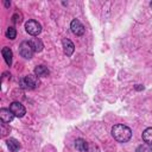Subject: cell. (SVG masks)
<instances>
[{
  "instance_id": "1",
  "label": "cell",
  "mask_w": 152,
  "mask_h": 152,
  "mask_svg": "<svg viewBox=\"0 0 152 152\" xmlns=\"http://www.w3.org/2000/svg\"><path fill=\"white\" fill-rule=\"evenodd\" d=\"M112 135L113 138L119 142H127L132 137V131L129 127L125 125H115L112 128Z\"/></svg>"
},
{
  "instance_id": "2",
  "label": "cell",
  "mask_w": 152,
  "mask_h": 152,
  "mask_svg": "<svg viewBox=\"0 0 152 152\" xmlns=\"http://www.w3.org/2000/svg\"><path fill=\"white\" fill-rule=\"evenodd\" d=\"M38 84H39V81L36 75H26L20 80V87L27 90L37 88Z\"/></svg>"
},
{
  "instance_id": "3",
  "label": "cell",
  "mask_w": 152,
  "mask_h": 152,
  "mask_svg": "<svg viewBox=\"0 0 152 152\" xmlns=\"http://www.w3.org/2000/svg\"><path fill=\"white\" fill-rule=\"evenodd\" d=\"M25 30L31 36H38L42 32V25L36 20H28L25 24Z\"/></svg>"
},
{
  "instance_id": "4",
  "label": "cell",
  "mask_w": 152,
  "mask_h": 152,
  "mask_svg": "<svg viewBox=\"0 0 152 152\" xmlns=\"http://www.w3.org/2000/svg\"><path fill=\"white\" fill-rule=\"evenodd\" d=\"M33 49L30 44V42H23L19 46V53L21 55V57L26 58V59H30L32 56H33Z\"/></svg>"
},
{
  "instance_id": "5",
  "label": "cell",
  "mask_w": 152,
  "mask_h": 152,
  "mask_svg": "<svg viewBox=\"0 0 152 152\" xmlns=\"http://www.w3.org/2000/svg\"><path fill=\"white\" fill-rule=\"evenodd\" d=\"M10 110H11V112L13 113V115L17 116V118H23V116L25 115V113H26L25 107H24L20 102H12V103L10 104Z\"/></svg>"
},
{
  "instance_id": "6",
  "label": "cell",
  "mask_w": 152,
  "mask_h": 152,
  "mask_svg": "<svg viewBox=\"0 0 152 152\" xmlns=\"http://www.w3.org/2000/svg\"><path fill=\"white\" fill-rule=\"evenodd\" d=\"M70 28L74 34L76 36H82L84 34V26L82 25V23L78 20V19H74L70 24Z\"/></svg>"
},
{
  "instance_id": "7",
  "label": "cell",
  "mask_w": 152,
  "mask_h": 152,
  "mask_svg": "<svg viewBox=\"0 0 152 152\" xmlns=\"http://www.w3.org/2000/svg\"><path fill=\"white\" fill-rule=\"evenodd\" d=\"M62 44H63V51H64V53H65L66 56H71V55L74 53V51H75V45H74V43H72L70 39L64 38V39L62 40Z\"/></svg>"
},
{
  "instance_id": "8",
  "label": "cell",
  "mask_w": 152,
  "mask_h": 152,
  "mask_svg": "<svg viewBox=\"0 0 152 152\" xmlns=\"http://www.w3.org/2000/svg\"><path fill=\"white\" fill-rule=\"evenodd\" d=\"M0 118H1V121L2 122H11L12 120H13V118H14V115H13V113L10 110V109H7V108H1L0 109Z\"/></svg>"
},
{
  "instance_id": "9",
  "label": "cell",
  "mask_w": 152,
  "mask_h": 152,
  "mask_svg": "<svg viewBox=\"0 0 152 152\" xmlns=\"http://www.w3.org/2000/svg\"><path fill=\"white\" fill-rule=\"evenodd\" d=\"M30 44H31V46H32V49H33L34 52H40L43 50V48H44L43 42L39 38H32L30 40Z\"/></svg>"
},
{
  "instance_id": "10",
  "label": "cell",
  "mask_w": 152,
  "mask_h": 152,
  "mask_svg": "<svg viewBox=\"0 0 152 152\" xmlns=\"http://www.w3.org/2000/svg\"><path fill=\"white\" fill-rule=\"evenodd\" d=\"M1 53H2V56H4V59H5L6 64H7L8 66H11V64H12V50H11L10 48L5 46V48H2Z\"/></svg>"
},
{
  "instance_id": "11",
  "label": "cell",
  "mask_w": 152,
  "mask_h": 152,
  "mask_svg": "<svg viewBox=\"0 0 152 152\" xmlns=\"http://www.w3.org/2000/svg\"><path fill=\"white\" fill-rule=\"evenodd\" d=\"M7 147L10 148V151L11 152H17L19 148H20V144H19V141L17 140V139H14V138H10V139H7Z\"/></svg>"
},
{
  "instance_id": "12",
  "label": "cell",
  "mask_w": 152,
  "mask_h": 152,
  "mask_svg": "<svg viewBox=\"0 0 152 152\" xmlns=\"http://www.w3.org/2000/svg\"><path fill=\"white\" fill-rule=\"evenodd\" d=\"M49 74H50L49 69L46 66H44V65H38L34 69V75L37 77H46Z\"/></svg>"
},
{
  "instance_id": "13",
  "label": "cell",
  "mask_w": 152,
  "mask_h": 152,
  "mask_svg": "<svg viewBox=\"0 0 152 152\" xmlns=\"http://www.w3.org/2000/svg\"><path fill=\"white\" fill-rule=\"evenodd\" d=\"M142 140L145 144L152 145V127H148L142 132Z\"/></svg>"
},
{
  "instance_id": "14",
  "label": "cell",
  "mask_w": 152,
  "mask_h": 152,
  "mask_svg": "<svg viewBox=\"0 0 152 152\" xmlns=\"http://www.w3.org/2000/svg\"><path fill=\"white\" fill-rule=\"evenodd\" d=\"M75 147H76V150H78V151H87L88 142H87L84 139L78 138V139L75 140Z\"/></svg>"
},
{
  "instance_id": "15",
  "label": "cell",
  "mask_w": 152,
  "mask_h": 152,
  "mask_svg": "<svg viewBox=\"0 0 152 152\" xmlns=\"http://www.w3.org/2000/svg\"><path fill=\"white\" fill-rule=\"evenodd\" d=\"M135 152H152V148L150 147V145L142 144V145H139V146L137 147Z\"/></svg>"
},
{
  "instance_id": "16",
  "label": "cell",
  "mask_w": 152,
  "mask_h": 152,
  "mask_svg": "<svg viewBox=\"0 0 152 152\" xmlns=\"http://www.w3.org/2000/svg\"><path fill=\"white\" fill-rule=\"evenodd\" d=\"M6 36H7V38H10V39H14L15 36H17V31H15V28L12 27V26L8 27L7 31H6Z\"/></svg>"
},
{
  "instance_id": "17",
  "label": "cell",
  "mask_w": 152,
  "mask_h": 152,
  "mask_svg": "<svg viewBox=\"0 0 152 152\" xmlns=\"http://www.w3.org/2000/svg\"><path fill=\"white\" fill-rule=\"evenodd\" d=\"M86 152H100V148L97 145L93 144V142H88V147Z\"/></svg>"
},
{
  "instance_id": "18",
  "label": "cell",
  "mask_w": 152,
  "mask_h": 152,
  "mask_svg": "<svg viewBox=\"0 0 152 152\" xmlns=\"http://www.w3.org/2000/svg\"><path fill=\"white\" fill-rule=\"evenodd\" d=\"M1 129H2V131H1L2 137H5V135L11 131V128H10V127H6V122H2V124H1Z\"/></svg>"
},
{
  "instance_id": "19",
  "label": "cell",
  "mask_w": 152,
  "mask_h": 152,
  "mask_svg": "<svg viewBox=\"0 0 152 152\" xmlns=\"http://www.w3.org/2000/svg\"><path fill=\"white\" fill-rule=\"evenodd\" d=\"M150 6H151V8H152V1H151V2H150Z\"/></svg>"
}]
</instances>
